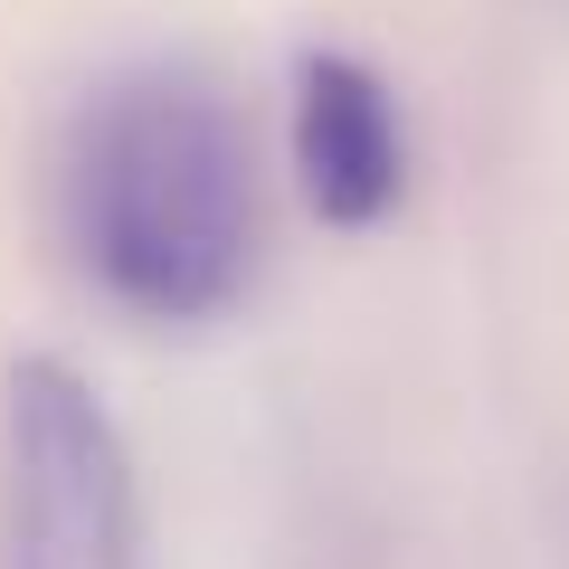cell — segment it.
Listing matches in <instances>:
<instances>
[{
    "mask_svg": "<svg viewBox=\"0 0 569 569\" xmlns=\"http://www.w3.org/2000/svg\"><path fill=\"white\" fill-rule=\"evenodd\" d=\"M0 569H142V475L104 389L58 351L0 370Z\"/></svg>",
    "mask_w": 569,
    "mask_h": 569,
    "instance_id": "cell-2",
    "label": "cell"
},
{
    "mask_svg": "<svg viewBox=\"0 0 569 569\" xmlns=\"http://www.w3.org/2000/svg\"><path fill=\"white\" fill-rule=\"evenodd\" d=\"M284 142H295V190L323 228L361 238L408 200V114L389 77L351 48H305L295 58V104H284Z\"/></svg>",
    "mask_w": 569,
    "mask_h": 569,
    "instance_id": "cell-3",
    "label": "cell"
},
{
    "mask_svg": "<svg viewBox=\"0 0 569 569\" xmlns=\"http://www.w3.org/2000/svg\"><path fill=\"white\" fill-rule=\"evenodd\" d=\"M58 238L67 266L123 323L200 332L247 305L266 257L257 152L219 77L181 58L86 86L58 133Z\"/></svg>",
    "mask_w": 569,
    "mask_h": 569,
    "instance_id": "cell-1",
    "label": "cell"
}]
</instances>
